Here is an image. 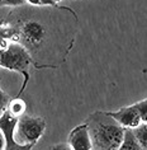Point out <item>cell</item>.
<instances>
[{"instance_id": "1", "label": "cell", "mask_w": 147, "mask_h": 150, "mask_svg": "<svg viewBox=\"0 0 147 150\" xmlns=\"http://www.w3.org/2000/svg\"><path fill=\"white\" fill-rule=\"evenodd\" d=\"M86 126L89 129L93 150H118L123 140L124 129L108 115V112L91 115Z\"/></svg>"}, {"instance_id": "2", "label": "cell", "mask_w": 147, "mask_h": 150, "mask_svg": "<svg viewBox=\"0 0 147 150\" xmlns=\"http://www.w3.org/2000/svg\"><path fill=\"white\" fill-rule=\"evenodd\" d=\"M46 130V121L41 116L23 115L17 120L14 127V140L20 145L36 144Z\"/></svg>"}, {"instance_id": "3", "label": "cell", "mask_w": 147, "mask_h": 150, "mask_svg": "<svg viewBox=\"0 0 147 150\" xmlns=\"http://www.w3.org/2000/svg\"><path fill=\"white\" fill-rule=\"evenodd\" d=\"M31 62L32 59L28 50L18 43H10L6 48H3V52L0 55V66L12 71L22 73L24 74V76H28L27 71Z\"/></svg>"}, {"instance_id": "4", "label": "cell", "mask_w": 147, "mask_h": 150, "mask_svg": "<svg viewBox=\"0 0 147 150\" xmlns=\"http://www.w3.org/2000/svg\"><path fill=\"white\" fill-rule=\"evenodd\" d=\"M15 117L10 116L8 112H4V115L0 117V130L3 131L5 137V148L4 150H32L34 144H27V145H20L14 140V127L17 123Z\"/></svg>"}, {"instance_id": "5", "label": "cell", "mask_w": 147, "mask_h": 150, "mask_svg": "<svg viewBox=\"0 0 147 150\" xmlns=\"http://www.w3.org/2000/svg\"><path fill=\"white\" fill-rule=\"evenodd\" d=\"M108 115L110 116L118 125L122 126L123 129L132 130V129H134V127H137L139 123H142L141 116L138 113L136 104L123 107L114 112H108Z\"/></svg>"}, {"instance_id": "6", "label": "cell", "mask_w": 147, "mask_h": 150, "mask_svg": "<svg viewBox=\"0 0 147 150\" xmlns=\"http://www.w3.org/2000/svg\"><path fill=\"white\" fill-rule=\"evenodd\" d=\"M70 148L72 150H93L91 139H90L89 129L86 123L76 126L69 135Z\"/></svg>"}, {"instance_id": "7", "label": "cell", "mask_w": 147, "mask_h": 150, "mask_svg": "<svg viewBox=\"0 0 147 150\" xmlns=\"http://www.w3.org/2000/svg\"><path fill=\"white\" fill-rule=\"evenodd\" d=\"M22 36H23V40L25 41V43H28L29 46L37 47L44 40L46 29H44V27L39 22L28 21L22 27Z\"/></svg>"}, {"instance_id": "8", "label": "cell", "mask_w": 147, "mask_h": 150, "mask_svg": "<svg viewBox=\"0 0 147 150\" xmlns=\"http://www.w3.org/2000/svg\"><path fill=\"white\" fill-rule=\"evenodd\" d=\"M118 150H146V149H143L139 145V142L136 140V137L133 136V134H132L129 129H124L123 140L120 142Z\"/></svg>"}, {"instance_id": "9", "label": "cell", "mask_w": 147, "mask_h": 150, "mask_svg": "<svg viewBox=\"0 0 147 150\" xmlns=\"http://www.w3.org/2000/svg\"><path fill=\"white\" fill-rule=\"evenodd\" d=\"M27 111V103L24 102L22 98H15V99H12L8 104V110L6 112L13 116L15 118H19L20 116H23Z\"/></svg>"}, {"instance_id": "10", "label": "cell", "mask_w": 147, "mask_h": 150, "mask_svg": "<svg viewBox=\"0 0 147 150\" xmlns=\"http://www.w3.org/2000/svg\"><path fill=\"white\" fill-rule=\"evenodd\" d=\"M131 131H132V134H133V136L136 137V140L139 142V145H141L143 149L147 150V123L146 122L139 123L137 127L132 129Z\"/></svg>"}, {"instance_id": "11", "label": "cell", "mask_w": 147, "mask_h": 150, "mask_svg": "<svg viewBox=\"0 0 147 150\" xmlns=\"http://www.w3.org/2000/svg\"><path fill=\"white\" fill-rule=\"evenodd\" d=\"M10 102V97L4 91L0 89V117L4 115V112L8 110V104Z\"/></svg>"}, {"instance_id": "12", "label": "cell", "mask_w": 147, "mask_h": 150, "mask_svg": "<svg viewBox=\"0 0 147 150\" xmlns=\"http://www.w3.org/2000/svg\"><path fill=\"white\" fill-rule=\"evenodd\" d=\"M136 107H137V111L139 116H141V120L142 122H146L147 121V100L146 99H142L139 100V102L134 103Z\"/></svg>"}, {"instance_id": "13", "label": "cell", "mask_w": 147, "mask_h": 150, "mask_svg": "<svg viewBox=\"0 0 147 150\" xmlns=\"http://www.w3.org/2000/svg\"><path fill=\"white\" fill-rule=\"evenodd\" d=\"M25 4V0H3V4L5 6H20Z\"/></svg>"}, {"instance_id": "14", "label": "cell", "mask_w": 147, "mask_h": 150, "mask_svg": "<svg viewBox=\"0 0 147 150\" xmlns=\"http://www.w3.org/2000/svg\"><path fill=\"white\" fill-rule=\"evenodd\" d=\"M51 150H72V149L70 148L69 144H57V145H55Z\"/></svg>"}, {"instance_id": "15", "label": "cell", "mask_w": 147, "mask_h": 150, "mask_svg": "<svg viewBox=\"0 0 147 150\" xmlns=\"http://www.w3.org/2000/svg\"><path fill=\"white\" fill-rule=\"evenodd\" d=\"M4 148H5V137L3 131L0 130V150H4Z\"/></svg>"}, {"instance_id": "16", "label": "cell", "mask_w": 147, "mask_h": 150, "mask_svg": "<svg viewBox=\"0 0 147 150\" xmlns=\"http://www.w3.org/2000/svg\"><path fill=\"white\" fill-rule=\"evenodd\" d=\"M41 5H55V3L52 0H39Z\"/></svg>"}, {"instance_id": "17", "label": "cell", "mask_w": 147, "mask_h": 150, "mask_svg": "<svg viewBox=\"0 0 147 150\" xmlns=\"http://www.w3.org/2000/svg\"><path fill=\"white\" fill-rule=\"evenodd\" d=\"M25 3H28V4H31V5H41V1L39 0H25Z\"/></svg>"}, {"instance_id": "18", "label": "cell", "mask_w": 147, "mask_h": 150, "mask_svg": "<svg viewBox=\"0 0 147 150\" xmlns=\"http://www.w3.org/2000/svg\"><path fill=\"white\" fill-rule=\"evenodd\" d=\"M52 1H53L55 4H56V3H60V1H62V0H52Z\"/></svg>"}, {"instance_id": "19", "label": "cell", "mask_w": 147, "mask_h": 150, "mask_svg": "<svg viewBox=\"0 0 147 150\" xmlns=\"http://www.w3.org/2000/svg\"><path fill=\"white\" fill-rule=\"evenodd\" d=\"M1 4H3V0H0V6H1Z\"/></svg>"}, {"instance_id": "20", "label": "cell", "mask_w": 147, "mask_h": 150, "mask_svg": "<svg viewBox=\"0 0 147 150\" xmlns=\"http://www.w3.org/2000/svg\"><path fill=\"white\" fill-rule=\"evenodd\" d=\"M1 52H3V48H0V55H1Z\"/></svg>"}]
</instances>
